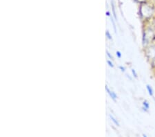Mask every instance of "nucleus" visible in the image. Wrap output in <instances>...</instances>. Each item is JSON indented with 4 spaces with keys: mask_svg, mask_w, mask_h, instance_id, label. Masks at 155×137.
<instances>
[{
    "mask_svg": "<svg viewBox=\"0 0 155 137\" xmlns=\"http://www.w3.org/2000/svg\"><path fill=\"white\" fill-rule=\"evenodd\" d=\"M106 91L107 92V94H108L109 96H110V98L112 100H113L114 101H116V99L117 98V96L116 95V94L114 93V91H112L110 90V89L108 88V87H107V86L106 87Z\"/></svg>",
    "mask_w": 155,
    "mask_h": 137,
    "instance_id": "2",
    "label": "nucleus"
},
{
    "mask_svg": "<svg viewBox=\"0 0 155 137\" xmlns=\"http://www.w3.org/2000/svg\"><path fill=\"white\" fill-rule=\"evenodd\" d=\"M112 11H113V15H114V19H116V21H117V16H116L115 10H114V4H113V3H112Z\"/></svg>",
    "mask_w": 155,
    "mask_h": 137,
    "instance_id": "7",
    "label": "nucleus"
},
{
    "mask_svg": "<svg viewBox=\"0 0 155 137\" xmlns=\"http://www.w3.org/2000/svg\"><path fill=\"white\" fill-rule=\"evenodd\" d=\"M132 74H133V76H134V77H135V78H137V73H136L135 70H134V69H132Z\"/></svg>",
    "mask_w": 155,
    "mask_h": 137,
    "instance_id": "11",
    "label": "nucleus"
},
{
    "mask_svg": "<svg viewBox=\"0 0 155 137\" xmlns=\"http://www.w3.org/2000/svg\"><path fill=\"white\" fill-rule=\"evenodd\" d=\"M147 91H148V93L150 94V96H153V90H152V88L151 87L150 85H149V84H147Z\"/></svg>",
    "mask_w": 155,
    "mask_h": 137,
    "instance_id": "4",
    "label": "nucleus"
},
{
    "mask_svg": "<svg viewBox=\"0 0 155 137\" xmlns=\"http://www.w3.org/2000/svg\"><path fill=\"white\" fill-rule=\"evenodd\" d=\"M119 69H121V71H123V72L125 71V68H124V67H122V66H120V67H119Z\"/></svg>",
    "mask_w": 155,
    "mask_h": 137,
    "instance_id": "13",
    "label": "nucleus"
},
{
    "mask_svg": "<svg viewBox=\"0 0 155 137\" xmlns=\"http://www.w3.org/2000/svg\"><path fill=\"white\" fill-rule=\"evenodd\" d=\"M143 109H144L145 111H147V110H148V109H149V108H150V104H149L148 103H147V101H143Z\"/></svg>",
    "mask_w": 155,
    "mask_h": 137,
    "instance_id": "3",
    "label": "nucleus"
},
{
    "mask_svg": "<svg viewBox=\"0 0 155 137\" xmlns=\"http://www.w3.org/2000/svg\"><path fill=\"white\" fill-rule=\"evenodd\" d=\"M106 37H107V39H109L110 40H112V36H111V35L110 34V33H109V31H106Z\"/></svg>",
    "mask_w": 155,
    "mask_h": 137,
    "instance_id": "6",
    "label": "nucleus"
},
{
    "mask_svg": "<svg viewBox=\"0 0 155 137\" xmlns=\"http://www.w3.org/2000/svg\"><path fill=\"white\" fill-rule=\"evenodd\" d=\"M111 22H112V24H113V27H114V31H115V33H117V30H116V25H115V23H114V19H112V17H111Z\"/></svg>",
    "mask_w": 155,
    "mask_h": 137,
    "instance_id": "8",
    "label": "nucleus"
},
{
    "mask_svg": "<svg viewBox=\"0 0 155 137\" xmlns=\"http://www.w3.org/2000/svg\"><path fill=\"white\" fill-rule=\"evenodd\" d=\"M153 12V9L147 4H142L141 6V13L145 17H150Z\"/></svg>",
    "mask_w": 155,
    "mask_h": 137,
    "instance_id": "1",
    "label": "nucleus"
},
{
    "mask_svg": "<svg viewBox=\"0 0 155 137\" xmlns=\"http://www.w3.org/2000/svg\"><path fill=\"white\" fill-rule=\"evenodd\" d=\"M110 119L112 120V121L113 122V123L116 125H117V126H119L120 125H119V123L118 122V121L117 120V119L114 118V117L113 116H112V115H110Z\"/></svg>",
    "mask_w": 155,
    "mask_h": 137,
    "instance_id": "5",
    "label": "nucleus"
},
{
    "mask_svg": "<svg viewBox=\"0 0 155 137\" xmlns=\"http://www.w3.org/2000/svg\"><path fill=\"white\" fill-rule=\"evenodd\" d=\"M106 15L107 16H109V17H110V12L107 11V12H106Z\"/></svg>",
    "mask_w": 155,
    "mask_h": 137,
    "instance_id": "14",
    "label": "nucleus"
},
{
    "mask_svg": "<svg viewBox=\"0 0 155 137\" xmlns=\"http://www.w3.org/2000/svg\"><path fill=\"white\" fill-rule=\"evenodd\" d=\"M137 1H139V2H143V1H144V0H137Z\"/></svg>",
    "mask_w": 155,
    "mask_h": 137,
    "instance_id": "15",
    "label": "nucleus"
},
{
    "mask_svg": "<svg viewBox=\"0 0 155 137\" xmlns=\"http://www.w3.org/2000/svg\"><path fill=\"white\" fill-rule=\"evenodd\" d=\"M107 64H108V65H109L110 67H114L113 64H112V62L111 61L107 60Z\"/></svg>",
    "mask_w": 155,
    "mask_h": 137,
    "instance_id": "10",
    "label": "nucleus"
},
{
    "mask_svg": "<svg viewBox=\"0 0 155 137\" xmlns=\"http://www.w3.org/2000/svg\"><path fill=\"white\" fill-rule=\"evenodd\" d=\"M106 53H107V56H108V57H109V58H110V59H112V56H111V55H110V53L108 51H107V52H106Z\"/></svg>",
    "mask_w": 155,
    "mask_h": 137,
    "instance_id": "12",
    "label": "nucleus"
},
{
    "mask_svg": "<svg viewBox=\"0 0 155 137\" xmlns=\"http://www.w3.org/2000/svg\"><path fill=\"white\" fill-rule=\"evenodd\" d=\"M116 54H117V57H118L119 58H121V52H120V51H117L116 52Z\"/></svg>",
    "mask_w": 155,
    "mask_h": 137,
    "instance_id": "9",
    "label": "nucleus"
}]
</instances>
